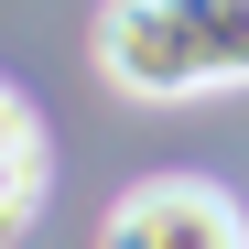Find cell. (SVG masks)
<instances>
[{
    "instance_id": "obj_1",
    "label": "cell",
    "mask_w": 249,
    "mask_h": 249,
    "mask_svg": "<svg viewBox=\"0 0 249 249\" xmlns=\"http://www.w3.org/2000/svg\"><path fill=\"white\" fill-rule=\"evenodd\" d=\"M98 65L141 108L249 87V0H108L98 11Z\"/></svg>"
},
{
    "instance_id": "obj_2",
    "label": "cell",
    "mask_w": 249,
    "mask_h": 249,
    "mask_svg": "<svg viewBox=\"0 0 249 249\" xmlns=\"http://www.w3.org/2000/svg\"><path fill=\"white\" fill-rule=\"evenodd\" d=\"M98 249H249V206L206 174H152L98 217Z\"/></svg>"
},
{
    "instance_id": "obj_3",
    "label": "cell",
    "mask_w": 249,
    "mask_h": 249,
    "mask_svg": "<svg viewBox=\"0 0 249 249\" xmlns=\"http://www.w3.org/2000/svg\"><path fill=\"white\" fill-rule=\"evenodd\" d=\"M44 217V119L22 87H0V249Z\"/></svg>"
}]
</instances>
